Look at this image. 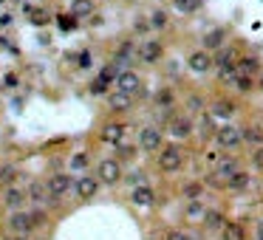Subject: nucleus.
I'll use <instances>...</instances> for the list:
<instances>
[{
  "label": "nucleus",
  "instance_id": "f257e3e1",
  "mask_svg": "<svg viewBox=\"0 0 263 240\" xmlns=\"http://www.w3.org/2000/svg\"><path fill=\"white\" fill-rule=\"evenodd\" d=\"M215 144L221 147V150H238V147L244 144V127H238V124H221L215 133Z\"/></svg>",
  "mask_w": 263,
  "mask_h": 240
},
{
  "label": "nucleus",
  "instance_id": "f03ea898",
  "mask_svg": "<svg viewBox=\"0 0 263 240\" xmlns=\"http://www.w3.org/2000/svg\"><path fill=\"white\" fill-rule=\"evenodd\" d=\"M212 68L218 71L221 79H229L232 74H238V51L235 48H224V45H221L218 54L212 57Z\"/></svg>",
  "mask_w": 263,
  "mask_h": 240
},
{
  "label": "nucleus",
  "instance_id": "7ed1b4c3",
  "mask_svg": "<svg viewBox=\"0 0 263 240\" xmlns=\"http://www.w3.org/2000/svg\"><path fill=\"white\" fill-rule=\"evenodd\" d=\"M184 164V150L178 144H161L158 150V170L161 172H178Z\"/></svg>",
  "mask_w": 263,
  "mask_h": 240
},
{
  "label": "nucleus",
  "instance_id": "20e7f679",
  "mask_svg": "<svg viewBox=\"0 0 263 240\" xmlns=\"http://www.w3.org/2000/svg\"><path fill=\"white\" fill-rule=\"evenodd\" d=\"M97 178H99V184H108V187L119 184V181H122V164L116 161V158H105V161H99Z\"/></svg>",
  "mask_w": 263,
  "mask_h": 240
},
{
  "label": "nucleus",
  "instance_id": "39448f33",
  "mask_svg": "<svg viewBox=\"0 0 263 240\" xmlns=\"http://www.w3.org/2000/svg\"><path fill=\"white\" fill-rule=\"evenodd\" d=\"M161 144H164V136H161V130L158 127H141L139 133V147L144 150V153H158L161 150Z\"/></svg>",
  "mask_w": 263,
  "mask_h": 240
},
{
  "label": "nucleus",
  "instance_id": "423d86ee",
  "mask_svg": "<svg viewBox=\"0 0 263 240\" xmlns=\"http://www.w3.org/2000/svg\"><path fill=\"white\" fill-rule=\"evenodd\" d=\"M136 57H139L141 62L153 65V62H158L161 57H164V45L158 43V40H144V43L136 48Z\"/></svg>",
  "mask_w": 263,
  "mask_h": 240
},
{
  "label": "nucleus",
  "instance_id": "0eeeda50",
  "mask_svg": "<svg viewBox=\"0 0 263 240\" xmlns=\"http://www.w3.org/2000/svg\"><path fill=\"white\" fill-rule=\"evenodd\" d=\"M114 85H116V91H125V94L136 96L141 91V79L136 71H119V77H116Z\"/></svg>",
  "mask_w": 263,
  "mask_h": 240
},
{
  "label": "nucleus",
  "instance_id": "6e6552de",
  "mask_svg": "<svg viewBox=\"0 0 263 240\" xmlns=\"http://www.w3.org/2000/svg\"><path fill=\"white\" fill-rule=\"evenodd\" d=\"M9 229L17 232V235H28L31 229H37V221L31 212H20V209H14V215L9 218Z\"/></svg>",
  "mask_w": 263,
  "mask_h": 240
},
{
  "label": "nucleus",
  "instance_id": "1a4fd4ad",
  "mask_svg": "<svg viewBox=\"0 0 263 240\" xmlns=\"http://www.w3.org/2000/svg\"><path fill=\"white\" fill-rule=\"evenodd\" d=\"M187 68L193 71V74H207V71H212V57L207 48H201V51H193L190 57H187Z\"/></svg>",
  "mask_w": 263,
  "mask_h": 240
},
{
  "label": "nucleus",
  "instance_id": "9d476101",
  "mask_svg": "<svg viewBox=\"0 0 263 240\" xmlns=\"http://www.w3.org/2000/svg\"><path fill=\"white\" fill-rule=\"evenodd\" d=\"M193 130H195V124H193L190 116H173L170 124H167V133H170L173 138H187Z\"/></svg>",
  "mask_w": 263,
  "mask_h": 240
},
{
  "label": "nucleus",
  "instance_id": "9b49d317",
  "mask_svg": "<svg viewBox=\"0 0 263 240\" xmlns=\"http://www.w3.org/2000/svg\"><path fill=\"white\" fill-rule=\"evenodd\" d=\"M235 170H241V161H238L235 155H221L218 161H215V167H212V175L221 181H227Z\"/></svg>",
  "mask_w": 263,
  "mask_h": 240
},
{
  "label": "nucleus",
  "instance_id": "f8f14e48",
  "mask_svg": "<svg viewBox=\"0 0 263 240\" xmlns=\"http://www.w3.org/2000/svg\"><path fill=\"white\" fill-rule=\"evenodd\" d=\"M45 187H48V195L57 201V198H62V195L71 189V175H65V172H57V175H51V178L45 181Z\"/></svg>",
  "mask_w": 263,
  "mask_h": 240
},
{
  "label": "nucleus",
  "instance_id": "ddd939ff",
  "mask_svg": "<svg viewBox=\"0 0 263 240\" xmlns=\"http://www.w3.org/2000/svg\"><path fill=\"white\" fill-rule=\"evenodd\" d=\"M131 204L133 206H153L156 204V192H153L147 184H139V187H133V192H131Z\"/></svg>",
  "mask_w": 263,
  "mask_h": 240
},
{
  "label": "nucleus",
  "instance_id": "4468645a",
  "mask_svg": "<svg viewBox=\"0 0 263 240\" xmlns=\"http://www.w3.org/2000/svg\"><path fill=\"white\" fill-rule=\"evenodd\" d=\"M235 102H229V99H218V102L212 105L210 108V116L215 121H227V119H232V116H235Z\"/></svg>",
  "mask_w": 263,
  "mask_h": 240
},
{
  "label": "nucleus",
  "instance_id": "2eb2a0df",
  "mask_svg": "<svg viewBox=\"0 0 263 240\" xmlns=\"http://www.w3.org/2000/svg\"><path fill=\"white\" fill-rule=\"evenodd\" d=\"M97 192H99V178H94V175H82V178L77 181V195L82 198V201H91Z\"/></svg>",
  "mask_w": 263,
  "mask_h": 240
},
{
  "label": "nucleus",
  "instance_id": "dca6fc26",
  "mask_svg": "<svg viewBox=\"0 0 263 240\" xmlns=\"http://www.w3.org/2000/svg\"><path fill=\"white\" fill-rule=\"evenodd\" d=\"M227 82H229L232 88H235L238 94H252L255 88H258L255 77H249V74H241V71H238V74H232V77H229Z\"/></svg>",
  "mask_w": 263,
  "mask_h": 240
},
{
  "label": "nucleus",
  "instance_id": "f3484780",
  "mask_svg": "<svg viewBox=\"0 0 263 240\" xmlns=\"http://www.w3.org/2000/svg\"><path fill=\"white\" fill-rule=\"evenodd\" d=\"M108 105H111V111H116V113L131 111L133 108V96L125 94V91H114V94L108 96Z\"/></svg>",
  "mask_w": 263,
  "mask_h": 240
},
{
  "label": "nucleus",
  "instance_id": "a211bd4d",
  "mask_svg": "<svg viewBox=\"0 0 263 240\" xmlns=\"http://www.w3.org/2000/svg\"><path fill=\"white\" fill-rule=\"evenodd\" d=\"M26 198H28V201H34L37 206H43L51 195H48V187H45L43 181H31V184H28V189H26Z\"/></svg>",
  "mask_w": 263,
  "mask_h": 240
},
{
  "label": "nucleus",
  "instance_id": "6ab92c4d",
  "mask_svg": "<svg viewBox=\"0 0 263 240\" xmlns=\"http://www.w3.org/2000/svg\"><path fill=\"white\" fill-rule=\"evenodd\" d=\"M224 184H227V189H232V192H244V189L252 184V175L244 172V170H235L227 181H224Z\"/></svg>",
  "mask_w": 263,
  "mask_h": 240
},
{
  "label": "nucleus",
  "instance_id": "aec40b11",
  "mask_svg": "<svg viewBox=\"0 0 263 240\" xmlns=\"http://www.w3.org/2000/svg\"><path fill=\"white\" fill-rule=\"evenodd\" d=\"M23 204H26V192L17 187H6V192H3V206L6 209H20Z\"/></svg>",
  "mask_w": 263,
  "mask_h": 240
},
{
  "label": "nucleus",
  "instance_id": "412c9836",
  "mask_svg": "<svg viewBox=\"0 0 263 240\" xmlns=\"http://www.w3.org/2000/svg\"><path fill=\"white\" fill-rule=\"evenodd\" d=\"M122 136H125V127H122V124H105V127H102V133H99V138H102L105 144H114V147L122 141Z\"/></svg>",
  "mask_w": 263,
  "mask_h": 240
},
{
  "label": "nucleus",
  "instance_id": "4be33fe9",
  "mask_svg": "<svg viewBox=\"0 0 263 240\" xmlns=\"http://www.w3.org/2000/svg\"><path fill=\"white\" fill-rule=\"evenodd\" d=\"M224 37H227V31H224V28H212V31H207V34H204V48H207V51H218L221 45H224Z\"/></svg>",
  "mask_w": 263,
  "mask_h": 240
},
{
  "label": "nucleus",
  "instance_id": "5701e85b",
  "mask_svg": "<svg viewBox=\"0 0 263 240\" xmlns=\"http://www.w3.org/2000/svg\"><path fill=\"white\" fill-rule=\"evenodd\" d=\"M244 238H246V232H244V226H241V223L229 221V223H224V226H221V240H244Z\"/></svg>",
  "mask_w": 263,
  "mask_h": 240
},
{
  "label": "nucleus",
  "instance_id": "b1692460",
  "mask_svg": "<svg viewBox=\"0 0 263 240\" xmlns=\"http://www.w3.org/2000/svg\"><path fill=\"white\" fill-rule=\"evenodd\" d=\"M71 14L74 17H91L94 14V0H71Z\"/></svg>",
  "mask_w": 263,
  "mask_h": 240
},
{
  "label": "nucleus",
  "instance_id": "393cba45",
  "mask_svg": "<svg viewBox=\"0 0 263 240\" xmlns=\"http://www.w3.org/2000/svg\"><path fill=\"white\" fill-rule=\"evenodd\" d=\"M238 71L255 77V74L261 71V60H258V57H238Z\"/></svg>",
  "mask_w": 263,
  "mask_h": 240
},
{
  "label": "nucleus",
  "instance_id": "a878e982",
  "mask_svg": "<svg viewBox=\"0 0 263 240\" xmlns=\"http://www.w3.org/2000/svg\"><path fill=\"white\" fill-rule=\"evenodd\" d=\"M244 141H249V144H263V127L261 124H249V127H244Z\"/></svg>",
  "mask_w": 263,
  "mask_h": 240
},
{
  "label": "nucleus",
  "instance_id": "bb28decb",
  "mask_svg": "<svg viewBox=\"0 0 263 240\" xmlns=\"http://www.w3.org/2000/svg\"><path fill=\"white\" fill-rule=\"evenodd\" d=\"M204 204H201V198L198 201H187V209H184V215H187V221H201L204 218Z\"/></svg>",
  "mask_w": 263,
  "mask_h": 240
},
{
  "label": "nucleus",
  "instance_id": "cd10ccee",
  "mask_svg": "<svg viewBox=\"0 0 263 240\" xmlns=\"http://www.w3.org/2000/svg\"><path fill=\"white\" fill-rule=\"evenodd\" d=\"M181 195H184V201H198V198L204 195V184H198V181H190V184H184Z\"/></svg>",
  "mask_w": 263,
  "mask_h": 240
},
{
  "label": "nucleus",
  "instance_id": "c85d7f7f",
  "mask_svg": "<svg viewBox=\"0 0 263 240\" xmlns=\"http://www.w3.org/2000/svg\"><path fill=\"white\" fill-rule=\"evenodd\" d=\"M116 77H119V62H111V65H105V68L99 71V77H97V79H102L105 85H114Z\"/></svg>",
  "mask_w": 263,
  "mask_h": 240
},
{
  "label": "nucleus",
  "instance_id": "c756f323",
  "mask_svg": "<svg viewBox=\"0 0 263 240\" xmlns=\"http://www.w3.org/2000/svg\"><path fill=\"white\" fill-rule=\"evenodd\" d=\"M201 221H204V226H207V229H221V226L227 223V221H224V215H221V212H212V209H207V212H204Z\"/></svg>",
  "mask_w": 263,
  "mask_h": 240
},
{
  "label": "nucleus",
  "instance_id": "7c9ffc66",
  "mask_svg": "<svg viewBox=\"0 0 263 240\" xmlns=\"http://www.w3.org/2000/svg\"><path fill=\"white\" fill-rule=\"evenodd\" d=\"M173 105H175V94L170 88H161L156 94V108H173Z\"/></svg>",
  "mask_w": 263,
  "mask_h": 240
},
{
  "label": "nucleus",
  "instance_id": "2f4dec72",
  "mask_svg": "<svg viewBox=\"0 0 263 240\" xmlns=\"http://www.w3.org/2000/svg\"><path fill=\"white\" fill-rule=\"evenodd\" d=\"M198 6H201V0H173V9L181 14H193Z\"/></svg>",
  "mask_w": 263,
  "mask_h": 240
},
{
  "label": "nucleus",
  "instance_id": "473e14b6",
  "mask_svg": "<svg viewBox=\"0 0 263 240\" xmlns=\"http://www.w3.org/2000/svg\"><path fill=\"white\" fill-rule=\"evenodd\" d=\"M167 23H170V17H167V11L156 9L153 14H150V28H167Z\"/></svg>",
  "mask_w": 263,
  "mask_h": 240
},
{
  "label": "nucleus",
  "instance_id": "72a5a7b5",
  "mask_svg": "<svg viewBox=\"0 0 263 240\" xmlns=\"http://www.w3.org/2000/svg\"><path fill=\"white\" fill-rule=\"evenodd\" d=\"M14 178H17V170H14V167H9V164H3V167H0V184L11 187V184H14Z\"/></svg>",
  "mask_w": 263,
  "mask_h": 240
},
{
  "label": "nucleus",
  "instance_id": "f704fd0d",
  "mask_svg": "<svg viewBox=\"0 0 263 240\" xmlns=\"http://www.w3.org/2000/svg\"><path fill=\"white\" fill-rule=\"evenodd\" d=\"M57 26H60L62 31H74V28H77V17H74V14H60V17H57Z\"/></svg>",
  "mask_w": 263,
  "mask_h": 240
},
{
  "label": "nucleus",
  "instance_id": "c9c22d12",
  "mask_svg": "<svg viewBox=\"0 0 263 240\" xmlns=\"http://www.w3.org/2000/svg\"><path fill=\"white\" fill-rule=\"evenodd\" d=\"M187 111L190 113H201L204 111V99L201 96H190V99H187Z\"/></svg>",
  "mask_w": 263,
  "mask_h": 240
},
{
  "label": "nucleus",
  "instance_id": "e433bc0d",
  "mask_svg": "<svg viewBox=\"0 0 263 240\" xmlns=\"http://www.w3.org/2000/svg\"><path fill=\"white\" fill-rule=\"evenodd\" d=\"M31 23H34V26H45V23H48V14H45L43 9H34L31 11Z\"/></svg>",
  "mask_w": 263,
  "mask_h": 240
},
{
  "label": "nucleus",
  "instance_id": "4c0bfd02",
  "mask_svg": "<svg viewBox=\"0 0 263 240\" xmlns=\"http://www.w3.org/2000/svg\"><path fill=\"white\" fill-rule=\"evenodd\" d=\"M71 167H74V170H82V167H88V153H77L74 158H71Z\"/></svg>",
  "mask_w": 263,
  "mask_h": 240
},
{
  "label": "nucleus",
  "instance_id": "58836bf2",
  "mask_svg": "<svg viewBox=\"0 0 263 240\" xmlns=\"http://www.w3.org/2000/svg\"><path fill=\"white\" fill-rule=\"evenodd\" d=\"M252 164L258 167V170H263V144L255 147V153H252Z\"/></svg>",
  "mask_w": 263,
  "mask_h": 240
},
{
  "label": "nucleus",
  "instance_id": "ea45409f",
  "mask_svg": "<svg viewBox=\"0 0 263 240\" xmlns=\"http://www.w3.org/2000/svg\"><path fill=\"white\" fill-rule=\"evenodd\" d=\"M164 240H193L190 235H184V232H178V229H170L164 235Z\"/></svg>",
  "mask_w": 263,
  "mask_h": 240
},
{
  "label": "nucleus",
  "instance_id": "a19ab883",
  "mask_svg": "<svg viewBox=\"0 0 263 240\" xmlns=\"http://www.w3.org/2000/svg\"><path fill=\"white\" fill-rule=\"evenodd\" d=\"M105 91H108V85L102 82V79H94V82H91V94H94V96L105 94Z\"/></svg>",
  "mask_w": 263,
  "mask_h": 240
},
{
  "label": "nucleus",
  "instance_id": "79ce46f5",
  "mask_svg": "<svg viewBox=\"0 0 263 240\" xmlns=\"http://www.w3.org/2000/svg\"><path fill=\"white\" fill-rule=\"evenodd\" d=\"M116 153H119V158H131V155H133V153H136V150H133V147H131V144L125 147V144H122V141H119V144H116Z\"/></svg>",
  "mask_w": 263,
  "mask_h": 240
},
{
  "label": "nucleus",
  "instance_id": "37998d69",
  "mask_svg": "<svg viewBox=\"0 0 263 240\" xmlns=\"http://www.w3.org/2000/svg\"><path fill=\"white\" fill-rule=\"evenodd\" d=\"M77 65H79V68H91V51H82V54H79V57H77Z\"/></svg>",
  "mask_w": 263,
  "mask_h": 240
},
{
  "label": "nucleus",
  "instance_id": "c03bdc74",
  "mask_svg": "<svg viewBox=\"0 0 263 240\" xmlns=\"http://www.w3.org/2000/svg\"><path fill=\"white\" fill-rule=\"evenodd\" d=\"M128 181H131L133 187H139V184H144V172H131V175H128Z\"/></svg>",
  "mask_w": 263,
  "mask_h": 240
},
{
  "label": "nucleus",
  "instance_id": "a18cd8bd",
  "mask_svg": "<svg viewBox=\"0 0 263 240\" xmlns=\"http://www.w3.org/2000/svg\"><path fill=\"white\" fill-rule=\"evenodd\" d=\"M133 28H136V31H141V34H144V31H147V28H150V20H136V26H133Z\"/></svg>",
  "mask_w": 263,
  "mask_h": 240
},
{
  "label": "nucleus",
  "instance_id": "49530a36",
  "mask_svg": "<svg viewBox=\"0 0 263 240\" xmlns=\"http://www.w3.org/2000/svg\"><path fill=\"white\" fill-rule=\"evenodd\" d=\"M31 215H34L37 226H43V223H45V212H43V209H34V212H31Z\"/></svg>",
  "mask_w": 263,
  "mask_h": 240
},
{
  "label": "nucleus",
  "instance_id": "de8ad7c7",
  "mask_svg": "<svg viewBox=\"0 0 263 240\" xmlns=\"http://www.w3.org/2000/svg\"><path fill=\"white\" fill-rule=\"evenodd\" d=\"M3 82H6V88H17V77H14V74H6Z\"/></svg>",
  "mask_w": 263,
  "mask_h": 240
},
{
  "label": "nucleus",
  "instance_id": "09e8293b",
  "mask_svg": "<svg viewBox=\"0 0 263 240\" xmlns=\"http://www.w3.org/2000/svg\"><path fill=\"white\" fill-rule=\"evenodd\" d=\"M9 23H11V17H9V14H3V17H0V28H6Z\"/></svg>",
  "mask_w": 263,
  "mask_h": 240
},
{
  "label": "nucleus",
  "instance_id": "8fccbe9b",
  "mask_svg": "<svg viewBox=\"0 0 263 240\" xmlns=\"http://www.w3.org/2000/svg\"><path fill=\"white\" fill-rule=\"evenodd\" d=\"M258 238H261V240H263V221H261V223H258Z\"/></svg>",
  "mask_w": 263,
  "mask_h": 240
},
{
  "label": "nucleus",
  "instance_id": "3c124183",
  "mask_svg": "<svg viewBox=\"0 0 263 240\" xmlns=\"http://www.w3.org/2000/svg\"><path fill=\"white\" fill-rule=\"evenodd\" d=\"M258 88L263 91V71H261V79H258Z\"/></svg>",
  "mask_w": 263,
  "mask_h": 240
},
{
  "label": "nucleus",
  "instance_id": "603ef678",
  "mask_svg": "<svg viewBox=\"0 0 263 240\" xmlns=\"http://www.w3.org/2000/svg\"><path fill=\"white\" fill-rule=\"evenodd\" d=\"M11 240H26V235H20V238H11Z\"/></svg>",
  "mask_w": 263,
  "mask_h": 240
},
{
  "label": "nucleus",
  "instance_id": "864d4df0",
  "mask_svg": "<svg viewBox=\"0 0 263 240\" xmlns=\"http://www.w3.org/2000/svg\"><path fill=\"white\" fill-rule=\"evenodd\" d=\"M0 3H6V0H0Z\"/></svg>",
  "mask_w": 263,
  "mask_h": 240
}]
</instances>
